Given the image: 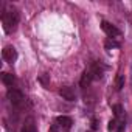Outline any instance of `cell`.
Listing matches in <instances>:
<instances>
[{
	"label": "cell",
	"instance_id": "cell-7",
	"mask_svg": "<svg viewBox=\"0 0 132 132\" xmlns=\"http://www.w3.org/2000/svg\"><path fill=\"white\" fill-rule=\"evenodd\" d=\"M104 65L101 64V62H96L95 65H93V67L90 69L92 70V73H93V78L95 79H100V78H103V73H104Z\"/></svg>",
	"mask_w": 132,
	"mask_h": 132
},
{
	"label": "cell",
	"instance_id": "cell-14",
	"mask_svg": "<svg viewBox=\"0 0 132 132\" xmlns=\"http://www.w3.org/2000/svg\"><path fill=\"white\" fill-rule=\"evenodd\" d=\"M107 129L109 130H115L117 129V120H110L109 124H107Z\"/></svg>",
	"mask_w": 132,
	"mask_h": 132
},
{
	"label": "cell",
	"instance_id": "cell-13",
	"mask_svg": "<svg viewBox=\"0 0 132 132\" xmlns=\"http://www.w3.org/2000/svg\"><path fill=\"white\" fill-rule=\"evenodd\" d=\"M113 113H115V117H117V118L123 113V109H121V106H120V104H115V106H113Z\"/></svg>",
	"mask_w": 132,
	"mask_h": 132
},
{
	"label": "cell",
	"instance_id": "cell-11",
	"mask_svg": "<svg viewBox=\"0 0 132 132\" xmlns=\"http://www.w3.org/2000/svg\"><path fill=\"white\" fill-rule=\"evenodd\" d=\"M106 48L109 50V48H120V42H117V40H113V39H107L106 40Z\"/></svg>",
	"mask_w": 132,
	"mask_h": 132
},
{
	"label": "cell",
	"instance_id": "cell-4",
	"mask_svg": "<svg viewBox=\"0 0 132 132\" xmlns=\"http://www.w3.org/2000/svg\"><path fill=\"white\" fill-rule=\"evenodd\" d=\"M101 28H103V31L109 36V39L118 37V36L121 34V31H120L115 25H112V23H109V22H106V20H103V22H101Z\"/></svg>",
	"mask_w": 132,
	"mask_h": 132
},
{
	"label": "cell",
	"instance_id": "cell-5",
	"mask_svg": "<svg viewBox=\"0 0 132 132\" xmlns=\"http://www.w3.org/2000/svg\"><path fill=\"white\" fill-rule=\"evenodd\" d=\"M59 95L64 98V100H67V101H75L76 100V92L73 87L70 86H62L59 89Z\"/></svg>",
	"mask_w": 132,
	"mask_h": 132
},
{
	"label": "cell",
	"instance_id": "cell-6",
	"mask_svg": "<svg viewBox=\"0 0 132 132\" xmlns=\"http://www.w3.org/2000/svg\"><path fill=\"white\" fill-rule=\"evenodd\" d=\"M56 123H57V126L59 127H62V129H70L72 127V124H73V120L70 118V117H67V115H61V117H57L56 118Z\"/></svg>",
	"mask_w": 132,
	"mask_h": 132
},
{
	"label": "cell",
	"instance_id": "cell-15",
	"mask_svg": "<svg viewBox=\"0 0 132 132\" xmlns=\"http://www.w3.org/2000/svg\"><path fill=\"white\" fill-rule=\"evenodd\" d=\"M50 132H57V127H56V126H54V124H53V126H51V127H50Z\"/></svg>",
	"mask_w": 132,
	"mask_h": 132
},
{
	"label": "cell",
	"instance_id": "cell-10",
	"mask_svg": "<svg viewBox=\"0 0 132 132\" xmlns=\"http://www.w3.org/2000/svg\"><path fill=\"white\" fill-rule=\"evenodd\" d=\"M2 82L11 89V87L16 84V76H14V75H11V73H6V72H3V73H2Z\"/></svg>",
	"mask_w": 132,
	"mask_h": 132
},
{
	"label": "cell",
	"instance_id": "cell-2",
	"mask_svg": "<svg viewBox=\"0 0 132 132\" xmlns=\"http://www.w3.org/2000/svg\"><path fill=\"white\" fill-rule=\"evenodd\" d=\"M6 96H8L10 103H11L13 106H16V107H20V106L23 104V101H25L23 93H22L20 90H17V89H13V87H11V89H8Z\"/></svg>",
	"mask_w": 132,
	"mask_h": 132
},
{
	"label": "cell",
	"instance_id": "cell-9",
	"mask_svg": "<svg viewBox=\"0 0 132 132\" xmlns=\"http://www.w3.org/2000/svg\"><path fill=\"white\" fill-rule=\"evenodd\" d=\"M20 132H37V127L34 124V120L33 118H27L23 126H22V130Z\"/></svg>",
	"mask_w": 132,
	"mask_h": 132
},
{
	"label": "cell",
	"instance_id": "cell-8",
	"mask_svg": "<svg viewBox=\"0 0 132 132\" xmlns=\"http://www.w3.org/2000/svg\"><path fill=\"white\" fill-rule=\"evenodd\" d=\"M92 79H95V78H93L92 70H86V72L82 73V78H81V82H79V84H81V87H84V89H86V87H89V84L92 82Z\"/></svg>",
	"mask_w": 132,
	"mask_h": 132
},
{
	"label": "cell",
	"instance_id": "cell-3",
	"mask_svg": "<svg viewBox=\"0 0 132 132\" xmlns=\"http://www.w3.org/2000/svg\"><path fill=\"white\" fill-rule=\"evenodd\" d=\"M2 57H3V61H5V62L13 64V62H16V61H17V50H16L14 47L8 45V47H5V48L2 50Z\"/></svg>",
	"mask_w": 132,
	"mask_h": 132
},
{
	"label": "cell",
	"instance_id": "cell-16",
	"mask_svg": "<svg viewBox=\"0 0 132 132\" xmlns=\"http://www.w3.org/2000/svg\"><path fill=\"white\" fill-rule=\"evenodd\" d=\"M92 129H96V120H92Z\"/></svg>",
	"mask_w": 132,
	"mask_h": 132
},
{
	"label": "cell",
	"instance_id": "cell-1",
	"mask_svg": "<svg viewBox=\"0 0 132 132\" xmlns=\"http://www.w3.org/2000/svg\"><path fill=\"white\" fill-rule=\"evenodd\" d=\"M2 23H3V30L5 33H13L16 31L17 25H19V11L14 8V6H8V8H3V13H2Z\"/></svg>",
	"mask_w": 132,
	"mask_h": 132
},
{
	"label": "cell",
	"instance_id": "cell-12",
	"mask_svg": "<svg viewBox=\"0 0 132 132\" xmlns=\"http://www.w3.org/2000/svg\"><path fill=\"white\" fill-rule=\"evenodd\" d=\"M123 87H124V76L118 75V78H117V90H121Z\"/></svg>",
	"mask_w": 132,
	"mask_h": 132
}]
</instances>
